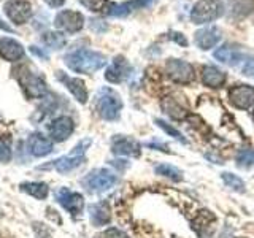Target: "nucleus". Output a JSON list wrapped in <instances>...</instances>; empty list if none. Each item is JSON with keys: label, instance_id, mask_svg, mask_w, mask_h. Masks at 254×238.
<instances>
[{"label": "nucleus", "instance_id": "9b49d317", "mask_svg": "<svg viewBox=\"0 0 254 238\" xmlns=\"http://www.w3.org/2000/svg\"><path fill=\"white\" fill-rule=\"evenodd\" d=\"M130 71H132V67L124 56H116L105 71V79L113 84L123 83L130 76Z\"/></svg>", "mask_w": 254, "mask_h": 238}, {"label": "nucleus", "instance_id": "bb28decb", "mask_svg": "<svg viewBox=\"0 0 254 238\" xmlns=\"http://www.w3.org/2000/svg\"><path fill=\"white\" fill-rule=\"evenodd\" d=\"M154 172L157 175H161V177L170 178L172 181H181L183 179V173L177 169V167L169 165V164H161V165L154 167Z\"/></svg>", "mask_w": 254, "mask_h": 238}, {"label": "nucleus", "instance_id": "7c9ffc66", "mask_svg": "<svg viewBox=\"0 0 254 238\" xmlns=\"http://www.w3.org/2000/svg\"><path fill=\"white\" fill-rule=\"evenodd\" d=\"M11 145L8 138H0V162H10Z\"/></svg>", "mask_w": 254, "mask_h": 238}, {"label": "nucleus", "instance_id": "ddd939ff", "mask_svg": "<svg viewBox=\"0 0 254 238\" xmlns=\"http://www.w3.org/2000/svg\"><path fill=\"white\" fill-rule=\"evenodd\" d=\"M161 107L173 119H185L188 115V103L180 94H170L162 99Z\"/></svg>", "mask_w": 254, "mask_h": 238}, {"label": "nucleus", "instance_id": "4c0bfd02", "mask_svg": "<svg viewBox=\"0 0 254 238\" xmlns=\"http://www.w3.org/2000/svg\"><path fill=\"white\" fill-rule=\"evenodd\" d=\"M30 51L34 53L35 56H38V58H42V59H46V54L42 51V50H37V46H30Z\"/></svg>", "mask_w": 254, "mask_h": 238}, {"label": "nucleus", "instance_id": "393cba45", "mask_svg": "<svg viewBox=\"0 0 254 238\" xmlns=\"http://www.w3.org/2000/svg\"><path fill=\"white\" fill-rule=\"evenodd\" d=\"M254 10V0H232L230 2V16L235 19H243Z\"/></svg>", "mask_w": 254, "mask_h": 238}, {"label": "nucleus", "instance_id": "c9c22d12", "mask_svg": "<svg viewBox=\"0 0 254 238\" xmlns=\"http://www.w3.org/2000/svg\"><path fill=\"white\" fill-rule=\"evenodd\" d=\"M173 40L177 42L178 45H183V46H186L188 45V40L185 38V35L183 34H173Z\"/></svg>", "mask_w": 254, "mask_h": 238}, {"label": "nucleus", "instance_id": "423d86ee", "mask_svg": "<svg viewBox=\"0 0 254 238\" xmlns=\"http://www.w3.org/2000/svg\"><path fill=\"white\" fill-rule=\"evenodd\" d=\"M222 13H224V5L221 0H198L190 11V21L200 26L216 21Z\"/></svg>", "mask_w": 254, "mask_h": 238}, {"label": "nucleus", "instance_id": "f704fd0d", "mask_svg": "<svg viewBox=\"0 0 254 238\" xmlns=\"http://www.w3.org/2000/svg\"><path fill=\"white\" fill-rule=\"evenodd\" d=\"M154 0H132L133 8H143V6H148L153 3Z\"/></svg>", "mask_w": 254, "mask_h": 238}, {"label": "nucleus", "instance_id": "aec40b11", "mask_svg": "<svg viewBox=\"0 0 254 238\" xmlns=\"http://www.w3.org/2000/svg\"><path fill=\"white\" fill-rule=\"evenodd\" d=\"M24 48L19 42L13 38H2L0 40V58L8 62H16L24 58Z\"/></svg>", "mask_w": 254, "mask_h": 238}, {"label": "nucleus", "instance_id": "b1692460", "mask_svg": "<svg viewBox=\"0 0 254 238\" xmlns=\"http://www.w3.org/2000/svg\"><path fill=\"white\" fill-rule=\"evenodd\" d=\"M19 189L22 192H26L29 195H32L34 198H38V200H45L50 194V187H48L46 182H42V181H29V182H22L19 186Z\"/></svg>", "mask_w": 254, "mask_h": 238}, {"label": "nucleus", "instance_id": "39448f33", "mask_svg": "<svg viewBox=\"0 0 254 238\" xmlns=\"http://www.w3.org/2000/svg\"><path fill=\"white\" fill-rule=\"evenodd\" d=\"M81 182L91 194H102L116 184L118 177L108 169H95L91 173H87Z\"/></svg>", "mask_w": 254, "mask_h": 238}, {"label": "nucleus", "instance_id": "2eb2a0df", "mask_svg": "<svg viewBox=\"0 0 254 238\" xmlns=\"http://www.w3.org/2000/svg\"><path fill=\"white\" fill-rule=\"evenodd\" d=\"M75 130L73 119L68 116H59L50 124V137L54 141H65Z\"/></svg>", "mask_w": 254, "mask_h": 238}, {"label": "nucleus", "instance_id": "4be33fe9", "mask_svg": "<svg viewBox=\"0 0 254 238\" xmlns=\"http://www.w3.org/2000/svg\"><path fill=\"white\" fill-rule=\"evenodd\" d=\"M213 56H214V59L226 63V65H237V63L242 62L243 59V54L238 51L237 48H232L230 45H222L213 53Z\"/></svg>", "mask_w": 254, "mask_h": 238}, {"label": "nucleus", "instance_id": "6ab92c4d", "mask_svg": "<svg viewBox=\"0 0 254 238\" xmlns=\"http://www.w3.org/2000/svg\"><path fill=\"white\" fill-rule=\"evenodd\" d=\"M214 224H216V216L208 210H202V211H198L195 219L192 221V229L197 232V235L208 237L213 234Z\"/></svg>", "mask_w": 254, "mask_h": 238}, {"label": "nucleus", "instance_id": "1a4fd4ad", "mask_svg": "<svg viewBox=\"0 0 254 238\" xmlns=\"http://www.w3.org/2000/svg\"><path fill=\"white\" fill-rule=\"evenodd\" d=\"M56 200L62 206L64 210H67L71 216H78L84 208V198L81 194L73 192L67 187H61L56 190Z\"/></svg>", "mask_w": 254, "mask_h": 238}, {"label": "nucleus", "instance_id": "f257e3e1", "mask_svg": "<svg viewBox=\"0 0 254 238\" xmlns=\"http://www.w3.org/2000/svg\"><path fill=\"white\" fill-rule=\"evenodd\" d=\"M65 65L75 73L92 75L107 63V58L102 53L92 50H75L64 58Z\"/></svg>", "mask_w": 254, "mask_h": 238}, {"label": "nucleus", "instance_id": "72a5a7b5", "mask_svg": "<svg viewBox=\"0 0 254 238\" xmlns=\"http://www.w3.org/2000/svg\"><path fill=\"white\" fill-rule=\"evenodd\" d=\"M242 71H243V75H246V76H254V59L245 60Z\"/></svg>", "mask_w": 254, "mask_h": 238}, {"label": "nucleus", "instance_id": "f3484780", "mask_svg": "<svg viewBox=\"0 0 254 238\" xmlns=\"http://www.w3.org/2000/svg\"><path fill=\"white\" fill-rule=\"evenodd\" d=\"M58 79L61 83H64V86L70 91V94L79 102V103H86L87 102V89L84 86V81L79 78H73L65 75L64 71H58Z\"/></svg>", "mask_w": 254, "mask_h": 238}, {"label": "nucleus", "instance_id": "4468645a", "mask_svg": "<svg viewBox=\"0 0 254 238\" xmlns=\"http://www.w3.org/2000/svg\"><path fill=\"white\" fill-rule=\"evenodd\" d=\"M111 151L116 156H132L137 157L140 156L141 145L130 137H126V135H116V137L111 140Z\"/></svg>", "mask_w": 254, "mask_h": 238}, {"label": "nucleus", "instance_id": "6e6552de", "mask_svg": "<svg viewBox=\"0 0 254 238\" xmlns=\"http://www.w3.org/2000/svg\"><path fill=\"white\" fill-rule=\"evenodd\" d=\"M54 26L67 34H76L84 27V16L79 11L64 10L54 18Z\"/></svg>", "mask_w": 254, "mask_h": 238}, {"label": "nucleus", "instance_id": "a211bd4d", "mask_svg": "<svg viewBox=\"0 0 254 238\" xmlns=\"http://www.w3.org/2000/svg\"><path fill=\"white\" fill-rule=\"evenodd\" d=\"M27 149L34 157H45L53 151V141L42 133H32L27 140Z\"/></svg>", "mask_w": 254, "mask_h": 238}, {"label": "nucleus", "instance_id": "5701e85b", "mask_svg": "<svg viewBox=\"0 0 254 238\" xmlns=\"http://www.w3.org/2000/svg\"><path fill=\"white\" fill-rule=\"evenodd\" d=\"M89 216H91V222L95 227H100V226H105L110 222L111 219V214H110V208L107 203H95L91 205L89 208Z\"/></svg>", "mask_w": 254, "mask_h": 238}, {"label": "nucleus", "instance_id": "e433bc0d", "mask_svg": "<svg viewBox=\"0 0 254 238\" xmlns=\"http://www.w3.org/2000/svg\"><path fill=\"white\" fill-rule=\"evenodd\" d=\"M45 2H46V5H50L53 8H59L65 3V0H45Z\"/></svg>", "mask_w": 254, "mask_h": 238}, {"label": "nucleus", "instance_id": "f8f14e48", "mask_svg": "<svg viewBox=\"0 0 254 238\" xmlns=\"http://www.w3.org/2000/svg\"><path fill=\"white\" fill-rule=\"evenodd\" d=\"M230 103L238 110H248L254 105V87L250 84H237L229 91Z\"/></svg>", "mask_w": 254, "mask_h": 238}, {"label": "nucleus", "instance_id": "412c9836", "mask_svg": "<svg viewBox=\"0 0 254 238\" xmlns=\"http://www.w3.org/2000/svg\"><path fill=\"white\" fill-rule=\"evenodd\" d=\"M226 73L222 70H219L214 65H205L202 68V83L206 87H211V89H216V87H221L226 83Z\"/></svg>", "mask_w": 254, "mask_h": 238}, {"label": "nucleus", "instance_id": "20e7f679", "mask_svg": "<svg viewBox=\"0 0 254 238\" xmlns=\"http://www.w3.org/2000/svg\"><path fill=\"white\" fill-rule=\"evenodd\" d=\"M91 143H92L91 138H84V140L79 141L68 154L56 159V161L53 162V167L56 169V172L65 175V173H70L71 170H75L76 167L81 165L86 159V151L91 146Z\"/></svg>", "mask_w": 254, "mask_h": 238}, {"label": "nucleus", "instance_id": "f03ea898", "mask_svg": "<svg viewBox=\"0 0 254 238\" xmlns=\"http://www.w3.org/2000/svg\"><path fill=\"white\" fill-rule=\"evenodd\" d=\"M13 75L16 78V81L19 83L21 89L24 91L27 99H42L43 95L48 94L45 79L42 76H38L35 71H32L29 65L16 67Z\"/></svg>", "mask_w": 254, "mask_h": 238}, {"label": "nucleus", "instance_id": "473e14b6", "mask_svg": "<svg viewBox=\"0 0 254 238\" xmlns=\"http://www.w3.org/2000/svg\"><path fill=\"white\" fill-rule=\"evenodd\" d=\"M103 238H130V237L127 235L126 232H123V230L111 227V229L105 230V234H103Z\"/></svg>", "mask_w": 254, "mask_h": 238}, {"label": "nucleus", "instance_id": "dca6fc26", "mask_svg": "<svg viewBox=\"0 0 254 238\" xmlns=\"http://www.w3.org/2000/svg\"><path fill=\"white\" fill-rule=\"evenodd\" d=\"M221 40V29L216 26H206L194 34V42L200 50L206 51L214 48Z\"/></svg>", "mask_w": 254, "mask_h": 238}, {"label": "nucleus", "instance_id": "c85d7f7f", "mask_svg": "<svg viewBox=\"0 0 254 238\" xmlns=\"http://www.w3.org/2000/svg\"><path fill=\"white\" fill-rule=\"evenodd\" d=\"M237 162L243 169H250L254 165V151L253 149H242L237 156Z\"/></svg>", "mask_w": 254, "mask_h": 238}, {"label": "nucleus", "instance_id": "58836bf2", "mask_svg": "<svg viewBox=\"0 0 254 238\" xmlns=\"http://www.w3.org/2000/svg\"><path fill=\"white\" fill-rule=\"evenodd\" d=\"M0 30H5V32H13V27H10L8 24L0 18Z\"/></svg>", "mask_w": 254, "mask_h": 238}, {"label": "nucleus", "instance_id": "7ed1b4c3", "mask_svg": "<svg viewBox=\"0 0 254 238\" xmlns=\"http://www.w3.org/2000/svg\"><path fill=\"white\" fill-rule=\"evenodd\" d=\"M95 110L105 121H116L123 110L121 95L111 87H102L95 95Z\"/></svg>", "mask_w": 254, "mask_h": 238}, {"label": "nucleus", "instance_id": "a878e982", "mask_svg": "<svg viewBox=\"0 0 254 238\" xmlns=\"http://www.w3.org/2000/svg\"><path fill=\"white\" fill-rule=\"evenodd\" d=\"M42 42L45 46L51 48V50H61V48L65 46L67 38L62 32H56V30H48L42 35Z\"/></svg>", "mask_w": 254, "mask_h": 238}, {"label": "nucleus", "instance_id": "9d476101", "mask_svg": "<svg viewBox=\"0 0 254 238\" xmlns=\"http://www.w3.org/2000/svg\"><path fill=\"white\" fill-rule=\"evenodd\" d=\"M3 11L11 22H14L16 26H21L30 19L32 6L27 0H8L3 5Z\"/></svg>", "mask_w": 254, "mask_h": 238}, {"label": "nucleus", "instance_id": "2f4dec72", "mask_svg": "<svg viewBox=\"0 0 254 238\" xmlns=\"http://www.w3.org/2000/svg\"><path fill=\"white\" fill-rule=\"evenodd\" d=\"M79 2L91 11H103V8L107 5V0H79Z\"/></svg>", "mask_w": 254, "mask_h": 238}, {"label": "nucleus", "instance_id": "0eeeda50", "mask_svg": "<svg viewBox=\"0 0 254 238\" xmlns=\"http://www.w3.org/2000/svg\"><path fill=\"white\" fill-rule=\"evenodd\" d=\"M167 76L178 84H190L195 79L194 67L181 59H169L165 63Z\"/></svg>", "mask_w": 254, "mask_h": 238}, {"label": "nucleus", "instance_id": "cd10ccee", "mask_svg": "<svg viewBox=\"0 0 254 238\" xmlns=\"http://www.w3.org/2000/svg\"><path fill=\"white\" fill-rule=\"evenodd\" d=\"M222 181H224V184L230 189L237 190V192H245V181L238 177V175H234V173H229V172H224L221 175Z\"/></svg>", "mask_w": 254, "mask_h": 238}, {"label": "nucleus", "instance_id": "ea45409f", "mask_svg": "<svg viewBox=\"0 0 254 238\" xmlns=\"http://www.w3.org/2000/svg\"><path fill=\"white\" fill-rule=\"evenodd\" d=\"M238 238H245V237H238Z\"/></svg>", "mask_w": 254, "mask_h": 238}, {"label": "nucleus", "instance_id": "c756f323", "mask_svg": "<svg viewBox=\"0 0 254 238\" xmlns=\"http://www.w3.org/2000/svg\"><path fill=\"white\" fill-rule=\"evenodd\" d=\"M159 127H161V129L165 132V133H169L170 135V137H173L175 140H180V141H183V143H186V138L185 137H183V133L180 132V130H177V129H175V127H172V125H169V124H167V122H164L162 121V119H156V121H154Z\"/></svg>", "mask_w": 254, "mask_h": 238}]
</instances>
